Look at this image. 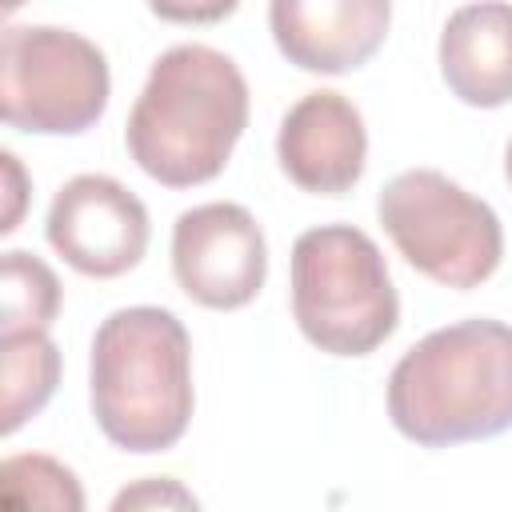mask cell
Here are the masks:
<instances>
[{
	"instance_id": "cell-1",
	"label": "cell",
	"mask_w": 512,
	"mask_h": 512,
	"mask_svg": "<svg viewBox=\"0 0 512 512\" xmlns=\"http://www.w3.org/2000/svg\"><path fill=\"white\" fill-rule=\"evenodd\" d=\"M248 128V84L232 56L208 44L168 48L124 128L136 168L164 188L208 184L224 172L236 140Z\"/></svg>"
},
{
	"instance_id": "cell-2",
	"label": "cell",
	"mask_w": 512,
	"mask_h": 512,
	"mask_svg": "<svg viewBox=\"0 0 512 512\" xmlns=\"http://www.w3.org/2000/svg\"><path fill=\"white\" fill-rule=\"evenodd\" d=\"M388 416L420 448L512 428V324L460 320L416 340L388 376Z\"/></svg>"
},
{
	"instance_id": "cell-3",
	"label": "cell",
	"mask_w": 512,
	"mask_h": 512,
	"mask_svg": "<svg viewBox=\"0 0 512 512\" xmlns=\"http://www.w3.org/2000/svg\"><path fill=\"white\" fill-rule=\"evenodd\" d=\"M92 416L124 452H164L192 420V340L168 308L112 312L92 336Z\"/></svg>"
},
{
	"instance_id": "cell-4",
	"label": "cell",
	"mask_w": 512,
	"mask_h": 512,
	"mask_svg": "<svg viewBox=\"0 0 512 512\" xmlns=\"http://www.w3.org/2000/svg\"><path fill=\"white\" fill-rule=\"evenodd\" d=\"M292 316L328 356H368L400 324V296L376 240L352 224H320L292 244Z\"/></svg>"
},
{
	"instance_id": "cell-5",
	"label": "cell",
	"mask_w": 512,
	"mask_h": 512,
	"mask_svg": "<svg viewBox=\"0 0 512 512\" xmlns=\"http://www.w3.org/2000/svg\"><path fill=\"white\" fill-rule=\"evenodd\" d=\"M376 216L396 252L444 288H480L500 268V216L436 168L392 176L376 200Z\"/></svg>"
},
{
	"instance_id": "cell-6",
	"label": "cell",
	"mask_w": 512,
	"mask_h": 512,
	"mask_svg": "<svg viewBox=\"0 0 512 512\" xmlns=\"http://www.w3.org/2000/svg\"><path fill=\"white\" fill-rule=\"evenodd\" d=\"M108 60L72 28L12 24L0 44L4 124L36 136H80L108 108Z\"/></svg>"
},
{
	"instance_id": "cell-7",
	"label": "cell",
	"mask_w": 512,
	"mask_h": 512,
	"mask_svg": "<svg viewBox=\"0 0 512 512\" xmlns=\"http://www.w3.org/2000/svg\"><path fill=\"white\" fill-rule=\"evenodd\" d=\"M172 276L188 300L232 312L256 300L268 276V244L244 204L212 200L176 216Z\"/></svg>"
},
{
	"instance_id": "cell-8",
	"label": "cell",
	"mask_w": 512,
	"mask_h": 512,
	"mask_svg": "<svg viewBox=\"0 0 512 512\" xmlns=\"http://www.w3.org/2000/svg\"><path fill=\"white\" fill-rule=\"evenodd\" d=\"M44 232L76 272L112 280L148 252V208L120 180L84 172L52 196Z\"/></svg>"
},
{
	"instance_id": "cell-9",
	"label": "cell",
	"mask_w": 512,
	"mask_h": 512,
	"mask_svg": "<svg viewBox=\"0 0 512 512\" xmlns=\"http://www.w3.org/2000/svg\"><path fill=\"white\" fill-rule=\"evenodd\" d=\"M392 24V0H272L268 28L300 72L344 76L368 64Z\"/></svg>"
},
{
	"instance_id": "cell-10",
	"label": "cell",
	"mask_w": 512,
	"mask_h": 512,
	"mask_svg": "<svg viewBox=\"0 0 512 512\" xmlns=\"http://www.w3.org/2000/svg\"><path fill=\"white\" fill-rule=\"evenodd\" d=\"M276 156L288 180L312 196H344L364 176L368 132L340 92H308L280 120Z\"/></svg>"
},
{
	"instance_id": "cell-11",
	"label": "cell",
	"mask_w": 512,
	"mask_h": 512,
	"mask_svg": "<svg viewBox=\"0 0 512 512\" xmlns=\"http://www.w3.org/2000/svg\"><path fill=\"white\" fill-rule=\"evenodd\" d=\"M440 76L472 108L512 100V4L480 0L448 16L440 32Z\"/></svg>"
},
{
	"instance_id": "cell-12",
	"label": "cell",
	"mask_w": 512,
	"mask_h": 512,
	"mask_svg": "<svg viewBox=\"0 0 512 512\" xmlns=\"http://www.w3.org/2000/svg\"><path fill=\"white\" fill-rule=\"evenodd\" d=\"M4 352V404H0V428L12 436L28 416H36L60 380V348L52 344L48 328L28 332H0Z\"/></svg>"
},
{
	"instance_id": "cell-13",
	"label": "cell",
	"mask_w": 512,
	"mask_h": 512,
	"mask_svg": "<svg viewBox=\"0 0 512 512\" xmlns=\"http://www.w3.org/2000/svg\"><path fill=\"white\" fill-rule=\"evenodd\" d=\"M0 504L8 512H28V508H48V512H80L84 492L72 468H64L52 456L28 452V456H8L0 464Z\"/></svg>"
},
{
	"instance_id": "cell-14",
	"label": "cell",
	"mask_w": 512,
	"mask_h": 512,
	"mask_svg": "<svg viewBox=\"0 0 512 512\" xmlns=\"http://www.w3.org/2000/svg\"><path fill=\"white\" fill-rule=\"evenodd\" d=\"M4 276V324L0 332H28V328H48L60 312V280L56 272L32 256V252H4L0 264Z\"/></svg>"
},
{
	"instance_id": "cell-15",
	"label": "cell",
	"mask_w": 512,
	"mask_h": 512,
	"mask_svg": "<svg viewBox=\"0 0 512 512\" xmlns=\"http://www.w3.org/2000/svg\"><path fill=\"white\" fill-rule=\"evenodd\" d=\"M116 512L124 508H196V496L188 488H180L176 480H140L132 488H124L116 500H112Z\"/></svg>"
},
{
	"instance_id": "cell-16",
	"label": "cell",
	"mask_w": 512,
	"mask_h": 512,
	"mask_svg": "<svg viewBox=\"0 0 512 512\" xmlns=\"http://www.w3.org/2000/svg\"><path fill=\"white\" fill-rule=\"evenodd\" d=\"M240 0H148V8L168 24H216L236 12Z\"/></svg>"
},
{
	"instance_id": "cell-17",
	"label": "cell",
	"mask_w": 512,
	"mask_h": 512,
	"mask_svg": "<svg viewBox=\"0 0 512 512\" xmlns=\"http://www.w3.org/2000/svg\"><path fill=\"white\" fill-rule=\"evenodd\" d=\"M0 160H4V188H8V212H4V220H0V232L8 236V232H16V224H20V208H24V168H20V160L12 156V152H0Z\"/></svg>"
},
{
	"instance_id": "cell-18",
	"label": "cell",
	"mask_w": 512,
	"mask_h": 512,
	"mask_svg": "<svg viewBox=\"0 0 512 512\" xmlns=\"http://www.w3.org/2000/svg\"><path fill=\"white\" fill-rule=\"evenodd\" d=\"M504 176H508V184H512V140H508V152H504Z\"/></svg>"
},
{
	"instance_id": "cell-19",
	"label": "cell",
	"mask_w": 512,
	"mask_h": 512,
	"mask_svg": "<svg viewBox=\"0 0 512 512\" xmlns=\"http://www.w3.org/2000/svg\"><path fill=\"white\" fill-rule=\"evenodd\" d=\"M20 4H24V0H4V12H16Z\"/></svg>"
}]
</instances>
